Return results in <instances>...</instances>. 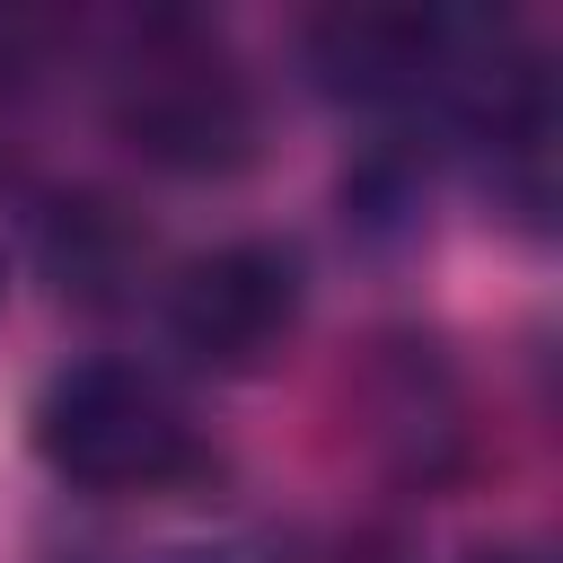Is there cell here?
Returning a JSON list of instances; mask_svg holds the SVG:
<instances>
[{
	"instance_id": "obj_3",
	"label": "cell",
	"mask_w": 563,
	"mask_h": 563,
	"mask_svg": "<svg viewBox=\"0 0 563 563\" xmlns=\"http://www.w3.org/2000/svg\"><path fill=\"white\" fill-rule=\"evenodd\" d=\"M299 299H308V282H299L290 246L229 238L167 282V334L202 369H264L299 325Z\"/></svg>"
},
{
	"instance_id": "obj_4",
	"label": "cell",
	"mask_w": 563,
	"mask_h": 563,
	"mask_svg": "<svg viewBox=\"0 0 563 563\" xmlns=\"http://www.w3.org/2000/svg\"><path fill=\"white\" fill-rule=\"evenodd\" d=\"M308 70L352 97V106H413L466 79V26L457 18H413V9H352L308 35Z\"/></svg>"
},
{
	"instance_id": "obj_1",
	"label": "cell",
	"mask_w": 563,
	"mask_h": 563,
	"mask_svg": "<svg viewBox=\"0 0 563 563\" xmlns=\"http://www.w3.org/2000/svg\"><path fill=\"white\" fill-rule=\"evenodd\" d=\"M35 457L79 493H167L202 466V431L141 361H79L35 396Z\"/></svg>"
},
{
	"instance_id": "obj_5",
	"label": "cell",
	"mask_w": 563,
	"mask_h": 563,
	"mask_svg": "<svg viewBox=\"0 0 563 563\" xmlns=\"http://www.w3.org/2000/svg\"><path fill=\"white\" fill-rule=\"evenodd\" d=\"M141 229L114 211V202H62V220H53V273H62V290H79V299H114L132 273H141Z\"/></svg>"
},
{
	"instance_id": "obj_6",
	"label": "cell",
	"mask_w": 563,
	"mask_h": 563,
	"mask_svg": "<svg viewBox=\"0 0 563 563\" xmlns=\"http://www.w3.org/2000/svg\"><path fill=\"white\" fill-rule=\"evenodd\" d=\"M475 563H545V554H537V545H484Z\"/></svg>"
},
{
	"instance_id": "obj_2",
	"label": "cell",
	"mask_w": 563,
	"mask_h": 563,
	"mask_svg": "<svg viewBox=\"0 0 563 563\" xmlns=\"http://www.w3.org/2000/svg\"><path fill=\"white\" fill-rule=\"evenodd\" d=\"M114 132L158 176H229L255 158V88L211 35L150 26L114 70Z\"/></svg>"
}]
</instances>
